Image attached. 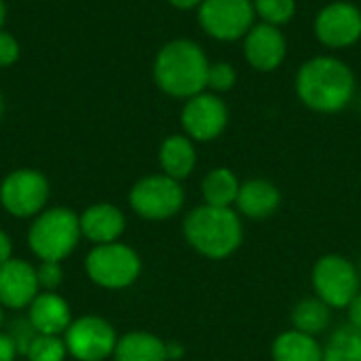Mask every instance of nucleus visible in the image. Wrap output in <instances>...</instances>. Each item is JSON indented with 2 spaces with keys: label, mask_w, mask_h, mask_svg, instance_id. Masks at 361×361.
<instances>
[{
  "label": "nucleus",
  "mask_w": 361,
  "mask_h": 361,
  "mask_svg": "<svg viewBox=\"0 0 361 361\" xmlns=\"http://www.w3.org/2000/svg\"><path fill=\"white\" fill-rule=\"evenodd\" d=\"M296 93L307 108L334 114L353 99L355 76L343 59L317 55L300 66L296 74Z\"/></svg>",
  "instance_id": "1"
},
{
  "label": "nucleus",
  "mask_w": 361,
  "mask_h": 361,
  "mask_svg": "<svg viewBox=\"0 0 361 361\" xmlns=\"http://www.w3.org/2000/svg\"><path fill=\"white\" fill-rule=\"evenodd\" d=\"M152 72L163 93L190 99L207 89L209 59L197 42L178 38L157 53Z\"/></svg>",
  "instance_id": "2"
},
{
  "label": "nucleus",
  "mask_w": 361,
  "mask_h": 361,
  "mask_svg": "<svg viewBox=\"0 0 361 361\" xmlns=\"http://www.w3.org/2000/svg\"><path fill=\"white\" fill-rule=\"evenodd\" d=\"M186 241L203 256L222 260L231 256L243 239V226L231 207L201 205L195 207L184 220Z\"/></svg>",
  "instance_id": "3"
},
{
  "label": "nucleus",
  "mask_w": 361,
  "mask_h": 361,
  "mask_svg": "<svg viewBox=\"0 0 361 361\" xmlns=\"http://www.w3.org/2000/svg\"><path fill=\"white\" fill-rule=\"evenodd\" d=\"M80 218L68 207H53L38 214L27 233L30 250L42 262H61L80 239Z\"/></svg>",
  "instance_id": "4"
},
{
  "label": "nucleus",
  "mask_w": 361,
  "mask_h": 361,
  "mask_svg": "<svg viewBox=\"0 0 361 361\" xmlns=\"http://www.w3.org/2000/svg\"><path fill=\"white\" fill-rule=\"evenodd\" d=\"M142 271L140 256L123 243L95 245L87 256V275L93 283L108 290H123L131 286Z\"/></svg>",
  "instance_id": "5"
},
{
  "label": "nucleus",
  "mask_w": 361,
  "mask_h": 361,
  "mask_svg": "<svg viewBox=\"0 0 361 361\" xmlns=\"http://www.w3.org/2000/svg\"><path fill=\"white\" fill-rule=\"evenodd\" d=\"M256 11L252 0H203L199 23L216 40H239L254 27Z\"/></svg>",
  "instance_id": "6"
},
{
  "label": "nucleus",
  "mask_w": 361,
  "mask_h": 361,
  "mask_svg": "<svg viewBox=\"0 0 361 361\" xmlns=\"http://www.w3.org/2000/svg\"><path fill=\"white\" fill-rule=\"evenodd\" d=\"M360 273L343 256H324L313 269V286L328 307L345 309L360 294Z\"/></svg>",
  "instance_id": "7"
},
{
  "label": "nucleus",
  "mask_w": 361,
  "mask_h": 361,
  "mask_svg": "<svg viewBox=\"0 0 361 361\" xmlns=\"http://www.w3.org/2000/svg\"><path fill=\"white\" fill-rule=\"evenodd\" d=\"M129 203L135 214L148 220H165L180 212L184 190L178 180L169 176H148L135 182L129 192Z\"/></svg>",
  "instance_id": "8"
},
{
  "label": "nucleus",
  "mask_w": 361,
  "mask_h": 361,
  "mask_svg": "<svg viewBox=\"0 0 361 361\" xmlns=\"http://www.w3.org/2000/svg\"><path fill=\"white\" fill-rule=\"evenodd\" d=\"M49 199V182L36 169H17L0 184L2 207L17 218H30L44 209Z\"/></svg>",
  "instance_id": "9"
},
{
  "label": "nucleus",
  "mask_w": 361,
  "mask_h": 361,
  "mask_svg": "<svg viewBox=\"0 0 361 361\" xmlns=\"http://www.w3.org/2000/svg\"><path fill=\"white\" fill-rule=\"evenodd\" d=\"M66 349L78 361H104L116 349L114 328L102 317H80L66 330Z\"/></svg>",
  "instance_id": "10"
},
{
  "label": "nucleus",
  "mask_w": 361,
  "mask_h": 361,
  "mask_svg": "<svg viewBox=\"0 0 361 361\" xmlns=\"http://www.w3.org/2000/svg\"><path fill=\"white\" fill-rule=\"evenodd\" d=\"M228 123V108L216 93H199L182 108V127L195 142L216 140Z\"/></svg>",
  "instance_id": "11"
},
{
  "label": "nucleus",
  "mask_w": 361,
  "mask_h": 361,
  "mask_svg": "<svg viewBox=\"0 0 361 361\" xmlns=\"http://www.w3.org/2000/svg\"><path fill=\"white\" fill-rule=\"evenodd\" d=\"M315 34L330 49H345L361 38V11L351 2H330L315 17Z\"/></svg>",
  "instance_id": "12"
},
{
  "label": "nucleus",
  "mask_w": 361,
  "mask_h": 361,
  "mask_svg": "<svg viewBox=\"0 0 361 361\" xmlns=\"http://www.w3.org/2000/svg\"><path fill=\"white\" fill-rule=\"evenodd\" d=\"M243 53L254 70L273 72L283 63L288 42L279 27L269 23H254V27L243 38Z\"/></svg>",
  "instance_id": "13"
},
{
  "label": "nucleus",
  "mask_w": 361,
  "mask_h": 361,
  "mask_svg": "<svg viewBox=\"0 0 361 361\" xmlns=\"http://www.w3.org/2000/svg\"><path fill=\"white\" fill-rule=\"evenodd\" d=\"M36 269L25 260L11 258L0 264V305L8 309L30 307L38 296Z\"/></svg>",
  "instance_id": "14"
},
{
  "label": "nucleus",
  "mask_w": 361,
  "mask_h": 361,
  "mask_svg": "<svg viewBox=\"0 0 361 361\" xmlns=\"http://www.w3.org/2000/svg\"><path fill=\"white\" fill-rule=\"evenodd\" d=\"M30 324L34 326V330L38 334L44 336H59L66 334L70 322V307L68 302L53 294V292H44L38 294L32 305H30V315H27Z\"/></svg>",
  "instance_id": "15"
},
{
  "label": "nucleus",
  "mask_w": 361,
  "mask_h": 361,
  "mask_svg": "<svg viewBox=\"0 0 361 361\" xmlns=\"http://www.w3.org/2000/svg\"><path fill=\"white\" fill-rule=\"evenodd\" d=\"M123 231H125V216L121 214V209H116L110 203L91 205L80 216V233L97 245L114 243L123 235Z\"/></svg>",
  "instance_id": "16"
},
{
  "label": "nucleus",
  "mask_w": 361,
  "mask_h": 361,
  "mask_svg": "<svg viewBox=\"0 0 361 361\" xmlns=\"http://www.w3.org/2000/svg\"><path fill=\"white\" fill-rule=\"evenodd\" d=\"M237 209L247 216V218H269L271 214L277 212L281 203V195L275 184L269 180H247L241 184L239 195H237Z\"/></svg>",
  "instance_id": "17"
},
{
  "label": "nucleus",
  "mask_w": 361,
  "mask_h": 361,
  "mask_svg": "<svg viewBox=\"0 0 361 361\" xmlns=\"http://www.w3.org/2000/svg\"><path fill=\"white\" fill-rule=\"evenodd\" d=\"M159 161L165 176L173 180H184L192 173L197 165V150L188 135H169L159 150Z\"/></svg>",
  "instance_id": "18"
},
{
  "label": "nucleus",
  "mask_w": 361,
  "mask_h": 361,
  "mask_svg": "<svg viewBox=\"0 0 361 361\" xmlns=\"http://www.w3.org/2000/svg\"><path fill=\"white\" fill-rule=\"evenodd\" d=\"M116 361H169L167 360V343L148 334V332H131L125 334L114 349Z\"/></svg>",
  "instance_id": "19"
},
{
  "label": "nucleus",
  "mask_w": 361,
  "mask_h": 361,
  "mask_svg": "<svg viewBox=\"0 0 361 361\" xmlns=\"http://www.w3.org/2000/svg\"><path fill=\"white\" fill-rule=\"evenodd\" d=\"M273 360L275 361H324V349L317 341L305 332L292 330L281 334L273 343Z\"/></svg>",
  "instance_id": "20"
},
{
  "label": "nucleus",
  "mask_w": 361,
  "mask_h": 361,
  "mask_svg": "<svg viewBox=\"0 0 361 361\" xmlns=\"http://www.w3.org/2000/svg\"><path fill=\"white\" fill-rule=\"evenodd\" d=\"M239 188L241 184L237 176L226 167H218L209 171L203 180V199L207 205L214 207H231L237 201Z\"/></svg>",
  "instance_id": "21"
},
{
  "label": "nucleus",
  "mask_w": 361,
  "mask_h": 361,
  "mask_svg": "<svg viewBox=\"0 0 361 361\" xmlns=\"http://www.w3.org/2000/svg\"><path fill=\"white\" fill-rule=\"evenodd\" d=\"M324 361H361V328L349 324L334 330L324 349Z\"/></svg>",
  "instance_id": "22"
},
{
  "label": "nucleus",
  "mask_w": 361,
  "mask_h": 361,
  "mask_svg": "<svg viewBox=\"0 0 361 361\" xmlns=\"http://www.w3.org/2000/svg\"><path fill=\"white\" fill-rule=\"evenodd\" d=\"M292 322H294V330H298V332H305L309 336L322 334L330 324V307L317 298L302 300L294 309Z\"/></svg>",
  "instance_id": "23"
},
{
  "label": "nucleus",
  "mask_w": 361,
  "mask_h": 361,
  "mask_svg": "<svg viewBox=\"0 0 361 361\" xmlns=\"http://www.w3.org/2000/svg\"><path fill=\"white\" fill-rule=\"evenodd\" d=\"M256 17L262 19V23L269 25H283L288 23L296 13V0H252Z\"/></svg>",
  "instance_id": "24"
},
{
  "label": "nucleus",
  "mask_w": 361,
  "mask_h": 361,
  "mask_svg": "<svg viewBox=\"0 0 361 361\" xmlns=\"http://www.w3.org/2000/svg\"><path fill=\"white\" fill-rule=\"evenodd\" d=\"M68 353L66 349V343L59 338V336H44V334H38L30 349H27V360L30 361H63Z\"/></svg>",
  "instance_id": "25"
},
{
  "label": "nucleus",
  "mask_w": 361,
  "mask_h": 361,
  "mask_svg": "<svg viewBox=\"0 0 361 361\" xmlns=\"http://www.w3.org/2000/svg\"><path fill=\"white\" fill-rule=\"evenodd\" d=\"M237 82V70L228 61L209 63L207 72V89L212 91H231Z\"/></svg>",
  "instance_id": "26"
},
{
  "label": "nucleus",
  "mask_w": 361,
  "mask_h": 361,
  "mask_svg": "<svg viewBox=\"0 0 361 361\" xmlns=\"http://www.w3.org/2000/svg\"><path fill=\"white\" fill-rule=\"evenodd\" d=\"M6 334H8L11 341L15 343L17 353H23V355L27 353L32 341L38 336V332L34 330V326L30 324V319H17V322H13V324H11V330H8Z\"/></svg>",
  "instance_id": "27"
},
{
  "label": "nucleus",
  "mask_w": 361,
  "mask_h": 361,
  "mask_svg": "<svg viewBox=\"0 0 361 361\" xmlns=\"http://www.w3.org/2000/svg\"><path fill=\"white\" fill-rule=\"evenodd\" d=\"M36 277H38L40 288H44L47 292H53L61 283V267H59V262H42L36 269Z\"/></svg>",
  "instance_id": "28"
},
{
  "label": "nucleus",
  "mask_w": 361,
  "mask_h": 361,
  "mask_svg": "<svg viewBox=\"0 0 361 361\" xmlns=\"http://www.w3.org/2000/svg\"><path fill=\"white\" fill-rule=\"evenodd\" d=\"M19 59V42L13 34L0 30V68H8Z\"/></svg>",
  "instance_id": "29"
},
{
  "label": "nucleus",
  "mask_w": 361,
  "mask_h": 361,
  "mask_svg": "<svg viewBox=\"0 0 361 361\" xmlns=\"http://www.w3.org/2000/svg\"><path fill=\"white\" fill-rule=\"evenodd\" d=\"M17 347L8 334H0V361H15Z\"/></svg>",
  "instance_id": "30"
},
{
  "label": "nucleus",
  "mask_w": 361,
  "mask_h": 361,
  "mask_svg": "<svg viewBox=\"0 0 361 361\" xmlns=\"http://www.w3.org/2000/svg\"><path fill=\"white\" fill-rule=\"evenodd\" d=\"M349 319H351V326L361 328V294H357L349 305Z\"/></svg>",
  "instance_id": "31"
},
{
  "label": "nucleus",
  "mask_w": 361,
  "mask_h": 361,
  "mask_svg": "<svg viewBox=\"0 0 361 361\" xmlns=\"http://www.w3.org/2000/svg\"><path fill=\"white\" fill-rule=\"evenodd\" d=\"M11 252H13V247H11L8 235L4 231H0V264H4L6 260H11Z\"/></svg>",
  "instance_id": "32"
},
{
  "label": "nucleus",
  "mask_w": 361,
  "mask_h": 361,
  "mask_svg": "<svg viewBox=\"0 0 361 361\" xmlns=\"http://www.w3.org/2000/svg\"><path fill=\"white\" fill-rule=\"evenodd\" d=\"M182 355H184L182 345H178V343H167V360L178 361Z\"/></svg>",
  "instance_id": "33"
},
{
  "label": "nucleus",
  "mask_w": 361,
  "mask_h": 361,
  "mask_svg": "<svg viewBox=\"0 0 361 361\" xmlns=\"http://www.w3.org/2000/svg\"><path fill=\"white\" fill-rule=\"evenodd\" d=\"M169 2H171L176 8H184V11H186V8H195V6L199 8L203 0H169Z\"/></svg>",
  "instance_id": "34"
},
{
  "label": "nucleus",
  "mask_w": 361,
  "mask_h": 361,
  "mask_svg": "<svg viewBox=\"0 0 361 361\" xmlns=\"http://www.w3.org/2000/svg\"><path fill=\"white\" fill-rule=\"evenodd\" d=\"M4 19H6V4H4V0H0V30L4 25Z\"/></svg>",
  "instance_id": "35"
},
{
  "label": "nucleus",
  "mask_w": 361,
  "mask_h": 361,
  "mask_svg": "<svg viewBox=\"0 0 361 361\" xmlns=\"http://www.w3.org/2000/svg\"><path fill=\"white\" fill-rule=\"evenodd\" d=\"M2 110H4V99H2V95H0V116H2Z\"/></svg>",
  "instance_id": "36"
},
{
  "label": "nucleus",
  "mask_w": 361,
  "mask_h": 361,
  "mask_svg": "<svg viewBox=\"0 0 361 361\" xmlns=\"http://www.w3.org/2000/svg\"><path fill=\"white\" fill-rule=\"evenodd\" d=\"M0 324H2V305H0Z\"/></svg>",
  "instance_id": "37"
}]
</instances>
